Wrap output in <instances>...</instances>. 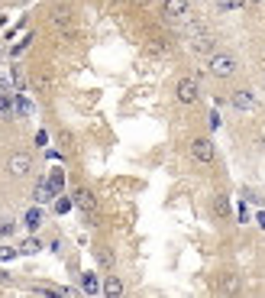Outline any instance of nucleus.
<instances>
[{
    "instance_id": "2",
    "label": "nucleus",
    "mask_w": 265,
    "mask_h": 298,
    "mask_svg": "<svg viewBox=\"0 0 265 298\" xmlns=\"http://www.w3.org/2000/svg\"><path fill=\"white\" fill-rule=\"evenodd\" d=\"M188 153H191V159H194V162L210 165V162H214V156H217V149H214V139H207V136H194V139H191V146H188Z\"/></svg>"
},
{
    "instance_id": "14",
    "label": "nucleus",
    "mask_w": 265,
    "mask_h": 298,
    "mask_svg": "<svg viewBox=\"0 0 265 298\" xmlns=\"http://www.w3.org/2000/svg\"><path fill=\"white\" fill-rule=\"evenodd\" d=\"M39 250H42V240H36V236H29V240L20 243V253H26V256H32V253H39Z\"/></svg>"
},
{
    "instance_id": "21",
    "label": "nucleus",
    "mask_w": 265,
    "mask_h": 298,
    "mask_svg": "<svg viewBox=\"0 0 265 298\" xmlns=\"http://www.w3.org/2000/svg\"><path fill=\"white\" fill-rule=\"evenodd\" d=\"M72 204H75V198H61V201H55V211H58V214H65Z\"/></svg>"
},
{
    "instance_id": "16",
    "label": "nucleus",
    "mask_w": 265,
    "mask_h": 298,
    "mask_svg": "<svg viewBox=\"0 0 265 298\" xmlns=\"http://www.w3.org/2000/svg\"><path fill=\"white\" fill-rule=\"evenodd\" d=\"M149 49H152L155 55H169V52H172V46H169V39H152V42H149Z\"/></svg>"
},
{
    "instance_id": "24",
    "label": "nucleus",
    "mask_w": 265,
    "mask_h": 298,
    "mask_svg": "<svg viewBox=\"0 0 265 298\" xmlns=\"http://www.w3.org/2000/svg\"><path fill=\"white\" fill-rule=\"evenodd\" d=\"M13 4H26V0H13Z\"/></svg>"
},
{
    "instance_id": "20",
    "label": "nucleus",
    "mask_w": 265,
    "mask_h": 298,
    "mask_svg": "<svg viewBox=\"0 0 265 298\" xmlns=\"http://www.w3.org/2000/svg\"><path fill=\"white\" fill-rule=\"evenodd\" d=\"M246 0H217V10H240Z\"/></svg>"
},
{
    "instance_id": "8",
    "label": "nucleus",
    "mask_w": 265,
    "mask_h": 298,
    "mask_svg": "<svg viewBox=\"0 0 265 298\" xmlns=\"http://www.w3.org/2000/svg\"><path fill=\"white\" fill-rule=\"evenodd\" d=\"M229 101H233V107L236 110H252L255 107V98H252V91H246V87H240V91H233V98H229Z\"/></svg>"
},
{
    "instance_id": "17",
    "label": "nucleus",
    "mask_w": 265,
    "mask_h": 298,
    "mask_svg": "<svg viewBox=\"0 0 265 298\" xmlns=\"http://www.w3.org/2000/svg\"><path fill=\"white\" fill-rule=\"evenodd\" d=\"M104 292H107V295H123V282H120L117 276H110L107 285H104Z\"/></svg>"
},
{
    "instance_id": "9",
    "label": "nucleus",
    "mask_w": 265,
    "mask_h": 298,
    "mask_svg": "<svg viewBox=\"0 0 265 298\" xmlns=\"http://www.w3.org/2000/svg\"><path fill=\"white\" fill-rule=\"evenodd\" d=\"M29 84H32V91H39V94H49V91H52V81H49L46 75H36V72H32Z\"/></svg>"
},
{
    "instance_id": "10",
    "label": "nucleus",
    "mask_w": 265,
    "mask_h": 298,
    "mask_svg": "<svg viewBox=\"0 0 265 298\" xmlns=\"http://www.w3.org/2000/svg\"><path fill=\"white\" fill-rule=\"evenodd\" d=\"M23 224L29 227V230H39V227H42V211H39V207H29L26 217H23Z\"/></svg>"
},
{
    "instance_id": "5",
    "label": "nucleus",
    "mask_w": 265,
    "mask_h": 298,
    "mask_svg": "<svg viewBox=\"0 0 265 298\" xmlns=\"http://www.w3.org/2000/svg\"><path fill=\"white\" fill-rule=\"evenodd\" d=\"M191 10V0H162V13L169 20H184Z\"/></svg>"
},
{
    "instance_id": "19",
    "label": "nucleus",
    "mask_w": 265,
    "mask_h": 298,
    "mask_svg": "<svg viewBox=\"0 0 265 298\" xmlns=\"http://www.w3.org/2000/svg\"><path fill=\"white\" fill-rule=\"evenodd\" d=\"M13 230H16V221L13 217H4L0 221V236H13Z\"/></svg>"
},
{
    "instance_id": "11",
    "label": "nucleus",
    "mask_w": 265,
    "mask_h": 298,
    "mask_svg": "<svg viewBox=\"0 0 265 298\" xmlns=\"http://www.w3.org/2000/svg\"><path fill=\"white\" fill-rule=\"evenodd\" d=\"M94 256H97V262H101L104 269H113V253H110V247H97Z\"/></svg>"
},
{
    "instance_id": "15",
    "label": "nucleus",
    "mask_w": 265,
    "mask_h": 298,
    "mask_svg": "<svg viewBox=\"0 0 265 298\" xmlns=\"http://www.w3.org/2000/svg\"><path fill=\"white\" fill-rule=\"evenodd\" d=\"M220 292H240V276H223L220 279Z\"/></svg>"
},
{
    "instance_id": "4",
    "label": "nucleus",
    "mask_w": 265,
    "mask_h": 298,
    "mask_svg": "<svg viewBox=\"0 0 265 298\" xmlns=\"http://www.w3.org/2000/svg\"><path fill=\"white\" fill-rule=\"evenodd\" d=\"M175 98H178V104H194L201 98V84L194 81V78H181V81L175 84Z\"/></svg>"
},
{
    "instance_id": "6",
    "label": "nucleus",
    "mask_w": 265,
    "mask_h": 298,
    "mask_svg": "<svg viewBox=\"0 0 265 298\" xmlns=\"http://www.w3.org/2000/svg\"><path fill=\"white\" fill-rule=\"evenodd\" d=\"M72 198H75V204L81 207L84 214H94V211H97V198H94V191H91V188H75V191H72Z\"/></svg>"
},
{
    "instance_id": "13",
    "label": "nucleus",
    "mask_w": 265,
    "mask_h": 298,
    "mask_svg": "<svg viewBox=\"0 0 265 298\" xmlns=\"http://www.w3.org/2000/svg\"><path fill=\"white\" fill-rule=\"evenodd\" d=\"M52 23H55L58 29H72V13L68 10H55L52 13Z\"/></svg>"
},
{
    "instance_id": "12",
    "label": "nucleus",
    "mask_w": 265,
    "mask_h": 298,
    "mask_svg": "<svg viewBox=\"0 0 265 298\" xmlns=\"http://www.w3.org/2000/svg\"><path fill=\"white\" fill-rule=\"evenodd\" d=\"M81 288H84L87 295H97V292H101V285H97V276H94V273H84V276H81Z\"/></svg>"
},
{
    "instance_id": "3",
    "label": "nucleus",
    "mask_w": 265,
    "mask_h": 298,
    "mask_svg": "<svg viewBox=\"0 0 265 298\" xmlns=\"http://www.w3.org/2000/svg\"><path fill=\"white\" fill-rule=\"evenodd\" d=\"M32 172V156L29 153H10L7 156V175L13 178H26Z\"/></svg>"
},
{
    "instance_id": "22",
    "label": "nucleus",
    "mask_w": 265,
    "mask_h": 298,
    "mask_svg": "<svg viewBox=\"0 0 265 298\" xmlns=\"http://www.w3.org/2000/svg\"><path fill=\"white\" fill-rule=\"evenodd\" d=\"M49 188H52V191H58V188H61V172H52V178H49Z\"/></svg>"
},
{
    "instance_id": "23",
    "label": "nucleus",
    "mask_w": 265,
    "mask_h": 298,
    "mask_svg": "<svg viewBox=\"0 0 265 298\" xmlns=\"http://www.w3.org/2000/svg\"><path fill=\"white\" fill-rule=\"evenodd\" d=\"M13 256H16L13 247H0V259H13Z\"/></svg>"
},
{
    "instance_id": "25",
    "label": "nucleus",
    "mask_w": 265,
    "mask_h": 298,
    "mask_svg": "<svg viewBox=\"0 0 265 298\" xmlns=\"http://www.w3.org/2000/svg\"><path fill=\"white\" fill-rule=\"evenodd\" d=\"M252 4H259V0H252Z\"/></svg>"
},
{
    "instance_id": "1",
    "label": "nucleus",
    "mask_w": 265,
    "mask_h": 298,
    "mask_svg": "<svg viewBox=\"0 0 265 298\" xmlns=\"http://www.w3.org/2000/svg\"><path fill=\"white\" fill-rule=\"evenodd\" d=\"M207 72L214 78H233L236 75V58L226 55V52H214L210 62H207Z\"/></svg>"
},
{
    "instance_id": "18",
    "label": "nucleus",
    "mask_w": 265,
    "mask_h": 298,
    "mask_svg": "<svg viewBox=\"0 0 265 298\" xmlns=\"http://www.w3.org/2000/svg\"><path fill=\"white\" fill-rule=\"evenodd\" d=\"M214 211H217L220 217H226V214H229V201H226V195H217V201H214Z\"/></svg>"
},
{
    "instance_id": "7",
    "label": "nucleus",
    "mask_w": 265,
    "mask_h": 298,
    "mask_svg": "<svg viewBox=\"0 0 265 298\" xmlns=\"http://www.w3.org/2000/svg\"><path fill=\"white\" fill-rule=\"evenodd\" d=\"M214 49H217V42H214V36H207V33H197V36H191V52L194 55H214Z\"/></svg>"
}]
</instances>
